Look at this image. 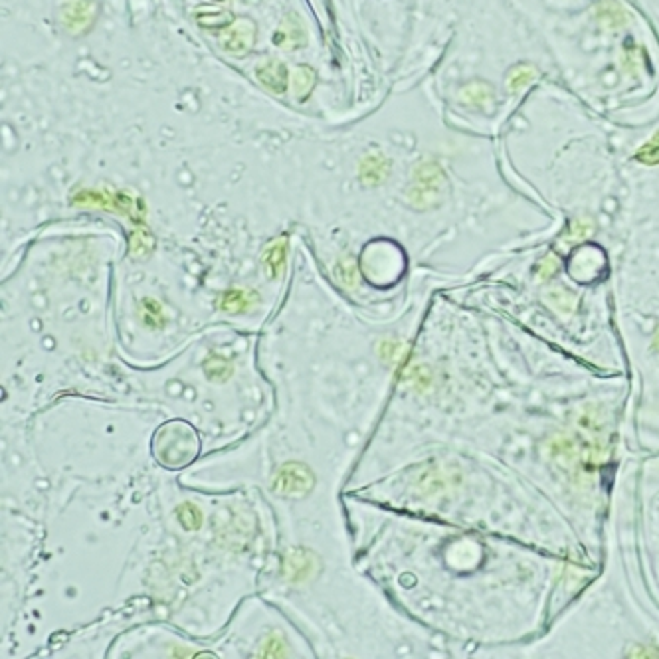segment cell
<instances>
[{
    "mask_svg": "<svg viewBox=\"0 0 659 659\" xmlns=\"http://www.w3.org/2000/svg\"><path fill=\"white\" fill-rule=\"evenodd\" d=\"M638 163H642V165L647 166H656L659 165V131L653 135V137L647 141L644 147H640L638 152H635V157H633Z\"/></svg>",
    "mask_w": 659,
    "mask_h": 659,
    "instance_id": "3957f363",
    "label": "cell"
},
{
    "mask_svg": "<svg viewBox=\"0 0 659 659\" xmlns=\"http://www.w3.org/2000/svg\"><path fill=\"white\" fill-rule=\"evenodd\" d=\"M656 349H659V331H658V337H656Z\"/></svg>",
    "mask_w": 659,
    "mask_h": 659,
    "instance_id": "5b68a950",
    "label": "cell"
},
{
    "mask_svg": "<svg viewBox=\"0 0 659 659\" xmlns=\"http://www.w3.org/2000/svg\"><path fill=\"white\" fill-rule=\"evenodd\" d=\"M531 80H533V71L529 68H519L513 73V78H511V82H509V87L515 89V91H519L522 85H527Z\"/></svg>",
    "mask_w": 659,
    "mask_h": 659,
    "instance_id": "277c9868",
    "label": "cell"
},
{
    "mask_svg": "<svg viewBox=\"0 0 659 659\" xmlns=\"http://www.w3.org/2000/svg\"><path fill=\"white\" fill-rule=\"evenodd\" d=\"M309 487H311V475L299 464L285 466L275 480V489L283 495H303Z\"/></svg>",
    "mask_w": 659,
    "mask_h": 659,
    "instance_id": "7a4b0ae2",
    "label": "cell"
},
{
    "mask_svg": "<svg viewBox=\"0 0 659 659\" xmlns=\"http://www.w3.org/2000/svg\"><path fill=\"white\" fill-rule=\"evenodd\" d=\"M441 193V173L436 165H424L418 168L416 184L412 188V196L420 207H428L436 202L438 194Z\"/></svg>",
    "mask_w": 659,
    "mask_h": 659,
    "instance_id": "6da1fadb",
    "label": "cell"
}]
</instances>
